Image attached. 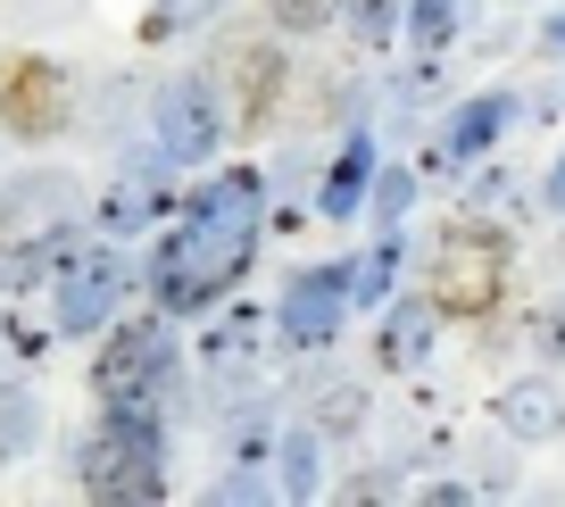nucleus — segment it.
<instances>
[{
  "label": "nucleus",
  "mask_w": 565,
  "mask_h": 507,
  "mask_svg": "<svg viewBox=\"0 0 565 507\" xmlns=\"http://www.w3.org/2000/svg\"><path fill=\"white\" fill-rule=\"evenodd\" d=\"M258 200H266V176L258 167H225L209 192H192L167 225V242L150 250V308L167 316H216V299L242 292L249 258H258Z\"/></svg>",
  "instance_id": "nucleus-1"
},
{
  "label": "nucleus",
  "mask_w": 565,
  "mask_h": 507,
  "mask_svg": "<svg viewBox=\"0 0 565 507\" xmlns=\"http://www.w3.org/2000/svg\"><path fill=\"white\" fill-rule=\"evenodd\" d=\"M84 250V192L58 167H34L0 192V292H42Z\"/></svg>",
  "instance_id": "nucleus-2"
},
{
  "label": "nucleus",
  "mask_w": 565,
  "mask_h": 507,
  "mask_svg": "<svg viewBox=\"0 0 565 507\" xmlns=\"http://www.w3.org/2000/svg\"><path fill=\"white\" fill-rule=\"evenodd\" d=\"M75 490L100 507H159L167 499V408L159 400L100 408V424L75 441Z\"/></svg>",
  "instance_id": "nucleus-3"
},
{
  "label": "nucleus",
  "mask_w": 565,
  "mask_h": 507,
  "mask_svg": "<svg viewBox=\"0 0 565 507\" xmlns=\"http://www.w3.org/2000/svg\"><path fill=\"white\" fill-rule=\"evenodd\" d=\"M424 292H433V308L441 316H491L499 292H508V233L482 225V216H458V225L433 242V266H424Z\"/></svg>",
  "instance_id": "nucleus-4"
},
{
  "label": "nucleus",
  "mask_w": 565,
  "mask_h": 507,
  "mask_svg": "<svg viewBox=\"0 0 565 507\" xmlns=\"http://www.w3.org/2000/svg\"><path fill=\"white\" fill-rule=\"evenodd\" d=\"M175 316L150 308V316H117L100 341V358H92V400L100 408H125V400H159L167 383H175Z\"/></svg>",
  "instance_id": "nucleus-5"
},
{
  "label": "nucleus",
  "mask_w": 565,
  "mask_h": 507,
  "mask_svg": "<svg viewBox=\"0 0 565 507\" xmlns=\"http://www.w3.org/2000/svg\"><path fill=\"white\" fill-rule=\"evenodd\" d=\"M150 141H159L167 167H209L216 150L233 141V101H225V75H167L159 101H150Z\"/></svg>",
  "instance_id": "nucleus-6"
},
{
  "label": "nucleus",
  "mask_w": 565,
  "mask_h": 507,
  "mask_svg": "<svg viewBox=\"0 0 565 507\" xmlns=\"http://www.w3.org/2000/svg\"><path fill=\"white\" fill-rule=\"evenodd\" d=\"M134 283H141V275L125 266L117 242H84V250L51 275V325L67 332V341H92V332L117 325V308H125V292H134Z\"/></svg>",
  "instance_id": "nucleus-7"
},
{
  "label": "nucleus",
  "mask_w": 565,
  "mask_h": 507,
  "mask_svg": "<svg viewBox=\"0 0 565 507\" xmlns=\"http://www.w3.org/2000/svg\"><path fill=\"white\" fill-rule=\"evenodd\" d=\"M350 325V266H300L275 299V341L282 358H324Z\"/></svg>",
  "instance_id": "nucleus-8"
},
{
  "label": "nucleus",
  "mask_w": 565,
  "mask_h": 507,
  "mask_svg": "<svg viewBox=\"0 0 565 507\" xmlns=\"http://www.w3.org/2000/svg\"><path fill=\"white\" fill-rule=\"evenodd\" d=\"M67 117H75V75L58 59H18L9 84H0V125L18 141H51L67 134Z\"/></svg>",
  "instance_id": "nucleus-9"
},
{
  "label": "nucleus",
  "mask_w": 565,
  "mask_h": 507,
  "mask_svg": "<svg viewBox=\"0 0 565 507\" xmlns=\"http://www.w3.org/2000/svg\"><path fill=\"white\" fill-rule=\"evenodd\" d=\"M508 125H515V92H475V101H458L449 125L433 134V150H424L416 176H458V167L491 158L499 141H508Z\"/></svg>",
  "instance_id": "nucleus-10"
},
{
  "label": "nucleus",
  "mask_w": 565,
  "mask_h": 507,
  "mask_svg": "<svg viewBox=\"0 0 565 507\" xmlns=\"http://www.w3.org/2000/svg\"><path fill=\"white\" fill-rule=\"evenodd\" d=\"M167 176L175 167H159V158H134L117 183L100 192V209H92V233L100 242H134V233H150L159 216H175V200H167Z\"/></svg>",
  "instance_id": "nucleus-11"
},
{
  "label": "nucleus",
  "mask_w": 565,
  "mask_h": 507,
  "mask_svg": "<svg viewBox=\"0 0 565 507\" xmlns=\"http://www.w3.org/2000/svg\"><path fill=\"white\" fill-rule=\"evenodd\" d=\"M266 332H275V316L225 308L209 332H200V374H209L216 391H225V383H249V374H258V358H266Z\"/></svg>",
  "instance_id": "nucleus-12"
},
{
  "label": "nucleus",
  "mask_w": 565,
  "mask_h": 507,
  "mask_svg": "<svg viewBox=\"0 0 565 507\" xmlns=\"http://www.w3.org/2000/svg\"><path fill=\"white\" fill-rule=\"evenodd\" d=\"M366 192H374V134L350 125V141H341L333 167L317 176V216H324V225H350V216L366 209Z\"/></svg>",
  "instance_id": "nucleus-13"
},
{
  "label": "nucleus",
  "mask_w": 565,
  "mask_h": 507,
  "mask_svg": "<svg viewBox=\"0 0 565 507\" xmlns=\"http://www.w3.org/2000/svg\"><path fill=\"white\" fill-rule=\"evenodd\" d=\"M499 433L508 441H557L565 433V391L548 383V374H524V383H508L499 391Z\"/></svg>",
  "instance_id": "nucleus-14"
},
{
  "label": "nucleus",
  "mask_w": 565,
  "mask_h": 507,
  "mask_svg": "<svg viewBox=\"0 0 565 507\" xmlns=\"http://www.w3.org/2000/svg\"><path fill=\"white\" fill-rule=\"evenodd\" d=\"M433 332H441V308H433V292H424V299H391L374 358H383L391 374H416L424 358H433Z\"/></svg>",
  "instance_id": "nucleus-15"
},
{
  "label": "nucleus",
  "mask_w": 565,
  "mask_h": 507,
  "mask_svg": "<svg viewBox=\"0 0 565 507\" xmlns=\"http://www.w3.org/2000/svg\"><path fill=\"white\" fill-rule=\"evenodd\" d=\"M324 433H317V424H282V433H275V450H266V474H275V499H291V507H300V499H317V490H324Z\"/></svg>",
  "instance_id": "nucleus-16"
},
{
  "label": "nucleus",
  "mask_w": 565,
  "mask_h": 507,
  "mask_svg": "<svg viewBox=\"0 0 565 507\" xmlns=\"http://www.w3.org/2000/svg\"><path fill=\"white\" fill-rule=\"evenodd\" d=\"M391 292H399V225H383L366 258H350V308H383Z\"/></svg>",
  "instance_id": "nucleus-17"
},
{
  "label": "nucleus",
  "mask_w": 565,
  "mask_h": 507,
  "mask_svg": "<svg viewBox=\"0 0 565 507\" xmlns=\"http://www.w3.org/2000/svg\"><path fill=\"white\" fill-rule=\"evenodd\" d=\"M42 424H51V416H42V400H34V391H18V383L0 391V466L34 450V441H42Z\"/></svg>",
  "instance_id": "nucleus-18"
},
{
  "label": "nucleus",
  "mask_w": 565,
  "mask_h": 507,
  "mask_svg": "<svg viewBox=\"0 0 565 507\" xmlns=\"http://www.w3.org/2000/svg\"><path fill=\"white\" fill-rule=\"evenodd\" d=\"M341 25H350L358 51H383V42H399L407 0H341Z\"/></svg>",
  "instance_id": "nucleus-19"
},
{
  "label": "nucleus",
  "mask_w": 565,
  "mask_h": 507,
  "mask_svg": "<svg viewBox=\"0 0 565 507\" xmlns=\"http://www.w3.org/2000/svg\"><path fill=\"white\" fill-rule=\"evenodd\" d=\"M366 408H374L366 383H324V391H317V416H308V424H317L324 441H350L358 424H366Z\"/></svg>",
  "instance_id": "nucleus-20"
},
{
  "label": "nucleus",
  "mask_w": 565,
  "mask_h": 507,
  "mask_svg": "<svg viewBox=\"0 0 565 507\" xmlns=\"http://www.w3.org/2000/svg\"><path fill=\"white\" fill-rule=\"evenodd\" d=\"M416 167H374V192H366V216L374 225H407V209H416Z\"/></svg>",
  "instance_id": "nucleus-21"
},
{
  "label": "nucleus",
  "mask_w": 565,
  "mask_h": 507,
  "mask_svg": "<svg viewBox=\"0 0 565 507\" xmlns=\"http://www.w3.org/2000/svg\"><path fill=\"white\" fill-rule=\"evenodd\" d=\"M458 18H466V0H407V25H399V34L416 42V51H441V42L458 34Z\"/></svg>",
  "instance_id": "nucleus-22"
},
{
  "label": "nucleus",
  "mask_w": 565,
  "mask_h": 507,
  "mask_svg": "<svg viewBox=\"0 0 565 507\" xmlns=\"http://www.w3.org/2000/svg\"><path fill=\"white\" fill-rule=\"evenodd\" d=\"M209 9H216V0H150V9H141V42H175V34H192Z\"/></svg>",
  "instance_id": "nucleus-23"
},
{
  "label": "nucleus",
  "mask_w": 565,
  "mask_h": 507,
  "mask_svg": "<svg viewBox=\"0 0 565 507\" xmlns=\"http://www.w3.org/2000/svg\"><path fill=\"white\" fill-rule=\"evenodd\" d=\"M266 18H275V34H324L341 18V0H266Z\"/></svg>",
  "instance_id": "nucleus-24"
},
{
  "label": "nucleus",
  "mask_w": 565,
  "mask_h": 507,
  "mask_svg": "<svg viewBox=\"0 0 565 507\" xmlns=\"http://www.w3.org/2000/svg\"><path fill=\"white\" fill-rule=\"evenodd\" d=\"M9 18H18L25 34H51V25L84 18V0H9Z\"/></svg>",
  "instance_id": "nucleus-25"
},
{
  "label": "nucleus",
  "mask_w": 565,
  "mask_h": 507,
  "mask_svg": "<svg viewBox=\"0 0 565 507\" xmlns=\"http://www.w3.org/2000/svg\"><path fill=\"white\" fill-rule=\"evenodd\" d=\"M532 350H541V367H565V308H548L532 325Z\"/></svg>",
  "instance_id": "nucleus-26"
},
{
  "label": "nucleus",
  "mask_w": 565,
  "mask_h": 507,
  "mask_svg": "<svg viewBox=\"0 0 565 507\" xmlns=\"http://www.w3.org/2000/svg\"><path fill=\"white\" fill-rule=\"evenodd\" d=\"M416 499H433V507H466V499H482V490H475V483H424Z\"/></svg>",
  "instance_id": "nucleus-27"
},
{
  "label": "nucleus",
  "mask_w": 565,
  "mask_h": 507,
  "mask_svg": "<svg viewBox=\"0 0 565 507\" xmlns=\"http://www.w3.org/2000/svg\"><path fill=\"white\" fill-rule=\"evenodd\" d=\"M541 209L565 216V150H557V167H548V183H541Z\"/></svg>",
  "instance_id": "nucleus-28"
},
{
  "label": "nucleus",
  "mask_w": 565,
  "mask_h": 507,
  "mask_svg": "<svg viewBox=\"0 0 565 507\" xmlns=\"http://www.w3.org/2000/svg\"><path fill=\"white\" fill-rule=\"evenodd\" d=\"M541 42H548V51H565V18H548V25H541Z\"/></svg>",
  "instance_id": "nucleus-29"
}]
</instances>
